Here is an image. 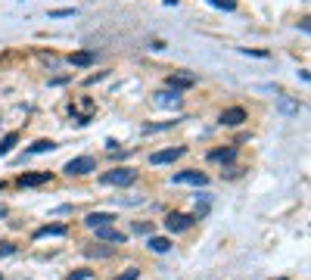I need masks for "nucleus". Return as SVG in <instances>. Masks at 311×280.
I'll use <instances>...</instances> for the list:
<instances>
[{
  "mask_svg": "<svg viewBox=\"0 0 311 280\" xmlns=\"http://www.w3.org/2000/svg\"><path fill=\"white\" fill-rule=\"evenodd\" d=\"M97 237L106 240V243H125V234L115 231V228H97Z\"/></svg>",
  "mask_w": 311,
  "mask_h": 280,
  "instance_id": "12",
  "label": "nucleus"
},
{
  "mask_svg": "<svg viewBox=\"0 0 311 280\" xmlns=\"http://www.w3.org/2000/svg\"><path fill=\"white\" fill-rule=\"evenodd\" d=\"M90 172H97V159L94 156H75L72 162H66V175H90Z\"/></svg>",
  "mask_w": 311,
  "mask_h": 280,
  "instance_id": "2",
  "label": "nucleus"
},
{
  "mask_svg": "<svg viewBox=\"0 0 311 280\" xmlns=\"http://www.w3.org/2000/svg\"><path fill=\"white\" fill-rule=\"evenodd\" d=\"M78 10H50V19H69V16H75Z\"/></svg>",
  "mask_w": 311,
  "mask_h": 280,
  "instance_id": "21",
  "label": "nucleus"
},
{
  "mask_svg": "<svg viewBox=\"0 0 311 280\" xmlns=\"http://www.w3.org/2000/svg\"><path fill=\"white\" fill-rule=\"evenodd\" d=\"M193 215H184V212H171L168 218H165V228L171 231V234H180V231H190L193 228Z\"/></svg>",
  "mask_w": 311,
  "mask_h": 280,
  "instance_id": "3",
  "label": "nucleus"
},
{
  "mask_svg": "<svg viewBox=\"0 0 311 280\" xmlns=\"http://www.w3.org/2000/svg\"><path fill=\"white\" fill-rule=\"evenodd\" d=\"M212 162H233L236 159V146H224V149H212L209 153Z\"/></svg>",
  "mask_w": 311,
  "mask_h": 280,
  "instance_id": "11",
  "label": "nucleus"
},
{
  "mask_svg": "<svg viewBox=\"0 0 311 280\" xmlns=\"http://www.w3.org/2000/svg\"><path fill=\"white\" fill-rule=\"evenodd\" d=\"M280 109L286 112V116H296V112H299L302 106H299L296 100H289V97H280Z\"/></svg>",
  "mask_w": 311,
  "mask_h": 280,
  "instance_id": "17",
  "label": "nucleus"
},
{
  "mask_svg": "<svg viewBox=\"0 0 311 280\" xmlns=\"http://www.w3.org/2000/svg\"><path fill=\"white\" fill-rule=\"evenodd\" d=\"M44 237H66V224H47V228L34 231V240H44Z\"/></svg>",
  "mask_w": 311,
  "mask_h": 280,
  "instance_id": "10",
  "label": "nucleus"
},
{
  "mask_svg": "<svg viewBox=\"0 0 311 280\" xmlns=\"http://www.w3.org/2000/svg\"><path fill=\"white\" fill-rule=\"evenodd\" d=\"M180 156H184V146H168V149L153 153L150 162H153V165H168V162H174V159H180Z\"/></svg>",
  "mask_w": 311,
  "mask_h": 280,
  "instance_id": "5",
  "label": "nucleus"
},
{
  "mask_svg": "<svg viewBox=\"0 0 311 280\" xmlns=\"http://www.w3.org/2000/svg\"><path fill=\"white\" fill-rule=\"evenodd\" d=\"M115 221V215L112 212H90L87 218H84V224H87V228H109V224H112Z\"/></svg>",
  "mask_w": 311,
  "mask_h": 280,
  "instance_id": "6",
  "label": "nucleus"
},
{
  "mask_svg": "<svg viewBox=\"0 0 311 280\" xmlns=\"http://www.w3.org/2000/svg\"><path fill=\"white\" fill-rule=\"evenodd\" d=\"M206 212H209V193H203V199H199V196H196V215H199V218H203Z\"/></svg>",
  "mask_w": 311,
  "mask_h": 280,
  "instance_id": "20",
  "label": "nucleus"
},
{
  "mask_svg": "<svg viewBox=\"0 0 311 280\" xmlns=\"http://www.w3.org/2000/svg\"><path fill=\"white\" fill-rule=\"evenodd\" d=\"M162 4H165V7H174V4H177V0H162Z\"/></svg>",
  "mask_w": 311,
  "mask_h": 280,
  "instance_id": "28",
  "label": "nucleus"
},
{
  "mask_svg": "<svg viewBox=\"0 0 311 280\" xmlns=\"http://www.w3.org/2000/svg\"><path fill=\"white\" fill-rule=\"evenodd\" d=\"M243 122H246V109H240V106H230V109L221 112V125L236 128V125H243Z\"/></svg>",
  "mask_w": 311,
  "mask_h": 280,
  "instance_id": "8",
  "label": "nucleus"
},
{
  "mask_svg": "<svg viewBox=\"0 0 311 280\" xmlns=\"http://www.w3.org/2000/svg\"><path fill=\"white\" fill-rule=\"evenodd\" d=\"M90 277H94V271H72L66 280H90Z\"/></svg>",
  "mask_w": 311,
  "mask_h": 280,
  "instance_id": "22",
  "label": "nucleus"
},
{
  "mask_svg": "<svg viewBox=\"0 0 311 280\" xmlns=\"http://www.w3.org/2000/svg\"><path fill=\"white\" fill-rule=\"evenodd\" d=\"M156 97H159V103H162V106H177V103H180V90H171V87H168V90L156 93Z\"/></svg>",
  "mask_w": 311,
  "mask_h": 280,
  "instance_id": "13",
  "label": "nucleus"
},
{
  "mask_svg": "<svg viewBox=\"0 0 311 280\" xmlns=\"http://www.w3.org/2000/svg\"><path fill=\"white\" fill-rule=\"evenodd\" d=\"M196 84V75H190V72H177V75H171L168 78V87L171 90H187V87H193Z\"/></svg>",
  "mask_w": 311,
  "mask_h": 280,
  "instance_id": "7",
  "label": "nucleus"
},
{
  "mask_svg": "<svg viewBox=\"0 0 311 280\" xmlns=\"http://www.w3.org/2000/svg\"><path fill=\"white\" fill-rule=\"evenodd\" d=\"M137 277H140V271H137V268H128V271H125V274H118L115 280H137Z\"/></svg>",
  "mask_w": 311,
  "mask_h": 280,
  "instance_id": "24",
  "label": "nucleus"
},
{
  "mask_svg": "<svg viewBox=\"0 0 311 280\" xmlns=\"http://www.w3.org/2000/svg\"><path fill=\"white\" fill-rule=\"evenodd\" d=\"M4 187H7V184H4V181H0V190H4Z\"/></svg>",
  "mask_w": 311,
  "mask_h": 280,
  "instance_id": "30",
  "label": "nucleus"
},
{
  "mask_svg": "<svg viewBox=\"0 0 311 280\" xmlns=\"http://www.w3.org/2000/svg\"><path fill=\"white\" fill-rule=\"evenodd\" d=\"M50 149H56V143H53V140H38V143H31L28 153H50Z\"/></svg>",
  "mask_w": 311,
  "mask_h": 280,
  "instance_id": "18",
  "label": "nucleus"
},
{
  "mask_svg": "<svg viewBox=\"0 0 311 280\" xmlns=\"http://www.w3.org/2000/svg\"><path fill=\"white\" fill-rule=\"evenodd\" d=\"M243 53H246V56H255V60H268V56H271L268 50H249V47H243Z\"/></svg>",
  "mask_w": 311,
  "mask_h": 280,
  "instance_id": "23",
  "label": "nucleus"
},
{
  "mask_svg": "<svg viewBox=\"0 0 311 280\" xmlns=\"http://www.w3.org/2000/svg\"><path fill=\"white\" fill-rule=\"evenodd\" d=\"M150 249H153V252H168V249H171V240H165V237H150Z\"/></svg>",
  "mask_w": 311,
  "mask_h": 280,
  "instance_id": "15",
  "label": "nucleus"
},
{
  "mask_svg": "<svg viewBox=\"0 0 311 280\" xmlns=\"http://www.w3.org/2000/svg\"><path fill=\"white\" fill-rule=\"evenodd\" d=\"M13 252H16L13 243H0V258H4V255H13Z\"/></svg>",
  "mask_w": 311,
  "mask_h": 280,
  "instance_id": "25",
  "label": "nucleus"
},
{
  "mask_svg": "<svg viewBox=\"0 0 311 280\" xmlns=\"http://www.w3.org/2000/svg\"><path fill=\"white\" fill-rule=\"evenodd\" d=\"M171 181H174V184H193V187H206V184H209V178H206L203 172H196V168H190V172H177Z\"/></svg>",
  "mask_w": 311,
  "mask_h": 280,
  "instance_id": "4",
  "label": "nucleus"
},
{
  "mask_svg": "<svg viewBox=\"0 0 311 280\" xmlns=\"http://www.w3.org/2000/svg\"><path fill=\"white\" fill-rule=\"evenodd\" d=\"M50 181V172H31V175H22L19 178V187H41Z\"/></svg>",
  "mask_w": 311,
  "mask_h": 280,
  "instance_id": "9",
  "label": "nucleus"
},
{
  "mask_svg": "<svg viewBox=\"0 0 311 280\" xmlns=\"http://www.w3.org/2000/svg\"><path fill=\"white\" fill-rule=\"evenodd\" d=\"M134 181H137V172H134V168H128V165H118V168H112V172L100 175V184H106V187H128V184H134Z\"/></svg>",
  "mask_w": 311,
  "mask_h": 280,
  "instance_id": "1",
  "label": "nucleus"
},
{
  "mask_svg": "<svg viewBox=\"0 0 311 280\" xmlns=\"http://www.w3.org/2000/svg\"><path fill=\"white\" fill-rule=\"evenodd\" d=\"M215 10H224V13H233L236 10V0H209Z\"/></svg>",
  "mask_w": 311,
  "mask_h": 280,
  "instance_id": "19",
  "label": "nucleus"
},
{
  "mask_svg": "<svg viewBox=\"0 0 311 280\" xmlns=\"http://www.w3.org/2000/svg\"><path fill=\"white\" fill-rule=\"evenodd\" d=\"M16 143H19V134H7L4 140H0V156H7V153H10V149L16 146Z\"/></svg>",
  "mask_w": 311,
  "mask_h": 280,
  "instance_id": "16",
  "label": "nucleus"
},
{
  "mask_svg": "<svg viewBox=\"0 0 311 280\" xmlns=\"http://www.w3.org/2000/svg\"><path fill=\"white\" fill-rule=\"evenodd\" d=\"M106 78V72H100V75H90V78H87V84H97V81H103Z\"/></svg>",
  "mask_w": 311,
  "mask_h": 280,
  "instance_id": "27",
  "label": "nucleus"
},
{
  "mask_svg": "<svg viewBox=\"0 0 311 280\" xmlns=\"http://www.w3.org/2000/svg\"><path fill=\"white\" fill-rule=\"evenodd\" d=\"M0 218H7V205H0Z\"/></svg>",
  "mask_w": 311,
  "mask_h": 280,
  "instance_id": "29",
  "label": "nucleus"
},
{
  "mask_svg": "<svg viewBox=\"0 0 311 280\" xmlns=\"http://www.w3.org/2000/svg\"><path fill=\"white\" fill-rule=\"evenodd\" d=\"M94 60H97V56L90 53V50H81V53H72V56H69V63H72V66H90Z\"/></svg>",
  "mask_w": 311,
  "mask_h": 280,
  "instance_id": "14",
  "label": "nucleus"
},
{
  "mask_svg": "<svg viewBox=\"0 0 311 280\" xmlns=\"http://www.w3.org/2000/svg\"><path fill=\"white\" fill-rule=\"evenodd\" d=\"M112 249H106V246H100V249H87V255H100V258H106Z\"/></svg>",
  "mask_w": 311,
  "mask_h": 280,
  "instance_id": "26",
  "label": "nucleus"
}]
</instances>
